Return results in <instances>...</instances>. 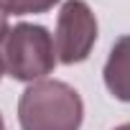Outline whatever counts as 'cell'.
<instances>
[{
    "mask_svg": "<svg viewBox=\"0 0 130 130\" xmlns=\"http://www.w3.org/2000/svg\"><path fill=\"white\" fill-rule=\"evenodd\" d=\"M5 74V69H3V61H0V77H3Z\"/></svg>",
    "mask_w": 130,
    "mask_h": 130,
    "instance_id": "9",
    "label": "cell"
},
{
    "mask_svg": "<svg viewBox=\"0 0 130 130\" xmlns=\"http://www.w3.org/2000/svg\"><path fill=\"white\" fill-rule=\"evenodd\" d=\"M0 130H5V122H3V115H0Z\"/></svg>",
    "mask_w": 130,
    "mask_h": 130,
    "instance_id": "8",
    "label": "cell"
},
{
    "mask_svg": "<svg viewBox=\"0 0 130 130\" xmlns=\"http://www.w3.org/2000/svg\"><path fill=\"white\" fill-rule=\"evenodd\" d=\"M105 87L120 102H130V36H120L105 61Z\"/></svg>",
    "mask_w": 130,
    "mask_h": 130,
    "instance_id": "4",
    "label": "cell"
},
{
    "mask_svg": "<svg viewBox=\"0 0 130 130\" xmlns=\"http://www.w3.org/2000/svg\"><path fill=\"white\" fill-rule=\"evenodd\" d=\"M8 31H10V28H8V13H5L3 8H0V43L5 41V36H8Z\"/></svg>",
    "mask_w": 130,
    "mask_h": 130,
    "instance_id": "6",
    "label": "cell"
},
{
    "mask_svg": "<svg viewBox=\"0 0 130 130\" xmlns=\"http://www.w3.org/2000/svg\"><path fill=\"white\" fill-rule=\"evenodd\" d=\"M84 102L79 92L59 79H41L26 87L18 100L21 130H79Z\"/></svg>",
    "mask_w": 130,
    "mask_h": 130,
    "instance_id": "1",
    "label": "cell"
},
{
    "mask_svg": "<svg viewBox=\"0 0 130 130\" xmlns=\"http://www.w3.org/2000/svg\"><path fill=\"white\" fill-rule=\"evenodd\" d=\"M97 41V18L84 0H67L56 18L54 46L61 64H82L89 59Z\"/></svg>",
    "mask_w": 130,
    "mask_h": 130,
    "instance_id": "3",
    "label": "cell"
},
{
    "mask_svg": "<svg viewBox=\"0 0 130 130\" xmlns=\"http://www.w3.org/2000/svg\"><path fill=\"white\" fill-rule=\"evenodd\" d=\"M59 0H0V8L8 15H31V13H48Z\"/></svg>",
    "mask_w": 130,
    "mask_h": 130,
    "instance_id": "5",
    "label": "cell"
},
{
    "mask_svg": "<svg viewBox=\"0 0 130 130\" xmlns=\"http://www.w3.org/2000/svg\"><path fill=\"white\" fill-rule=\"evenodd\" d=\"M112 130H130V122H122V125H117V127H112Z\"/></svg>",
    "mask_w": 130,
    "mask_h": 130,
    "instance_id": "7",
    "label": "cell"
},
{
    "mask_svg": "<svg viewBox=\"0 0 130 130\" xmlns=\"http://www.w3.org/2000/svg\"><path fill=\"white\" fill-rule=\"evenodd\" d=\"M0 61L8 77L18 82H41L59 64L48 28L38 23H18L0 43Z\"/></svg>",
    "mask_w": 130,
    "mask_h": 130,
    "instance_id": "2",
    "label": "cell"
}]
</instances>
